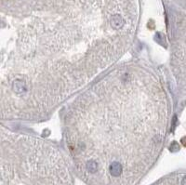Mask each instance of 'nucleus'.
<instances>
[{
    "instance_id": "nucleus-1",
    "label": "nucleus",
    "mask_w": 186,
    "mask_h": 185,
    "mask_svg": "<svg viewBox=\"0 0 186 185\" xmlns=\"http://www.w3.org/2000/svg\"><path fill=\"white\" fill-rule=\"evenodd\" d=\"M66 137L73 158L89 175L107 171L117 180L142 171L163 144L165 92L146 69L122 67L73 104Z\"/></svg>"
},
{
    "instance_id": "nucleus-2",
    "label": "nucleus",
    "mask_w": 186,
    "mask_h": 185,
    "mask_svg": "<svg viewBox=\"0 0 186 185\" xmlns=\"http://www.w3.org/2000/svg\"><path fill=\"white\" fill-rule=\"evenodd\" d=\"M182 185H186V176H185V177L183 178V179H182Z\"/></svg>"
}]
</instances>
